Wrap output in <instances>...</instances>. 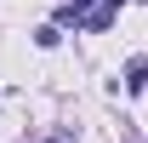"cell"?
<instances>
[{"mask_svg": "<svg viewBox=\"0 0 148 143\" xmlns=\"http://www.w3.org/2000/svg\"><path fill=\"white\" fill-rule=\"evenodd\" d=\"M63 6H74V12H80V17H86V6H91V0H63Z\"/></svg>", "mask_w": 148, "mask_h": 143, "instance_id": "obj_4", "label": "cell"}, {"mask_svg": "<svg viewBox=\"0 0 148 143\" xmlns=\"http://www.w3.org/2000/svg\"><path fill=\"white\" fill-rule=\"evenodd\" d=\"M51 143H63V137H51Z\"/></svg>", "mask_w": 148, "mask_h": 143, "instance_id": "obj_6", "label": "cell"}, {"mask_svg": "<svg viewBox=\"0 0 148 143\" xmlns=\"http://www.w3.org/2000/svg\"><path fill=\"white\" fill-rule=\"evenodd\" d=\"M103 6H108V12H120V6H125V0H103Z\"/></svg>", "mask_w": 148, "mask_h": 143, "instance_id": "obj_5", "label": "cell"}, {"mask_svg": "<svg viewBox=\"0 0 148 143\" xmlns=\"http://www.w3.org/2000/svg\"><path fill=\"white\" fill-rule=\"evenodd\" d=\"M34 40H40V46H46V52H51L57 40H63V29H57V23H46V29H34Z\"/></svg>", "mask_w": 148, "mask_h": 143, "instance_id": "obj_3", "label": "cell"}, {"mask_svg": "<svg viewBox=\"0 0 148 143\" xmlns=\"http://www.w3.org/2000/svg\"><path fill=\"white\" fill-rule=\"evenodd\" d=\"M108 23H114V12H108V6H91V12H86V23H80V29H91V35H103Z\"/></svg>", "mask_w": 148, "mask_h": 143, "instance_id": "obj_2", "label": "cell"}, {"mask_svg": "<svg viewBox=\"0 0 148 143\" xmlns=\"http://www.w3.org/2000/svg\"><path fill=\"white\" fill-rule=\"evenodd\" d=\"M148 86V57H131L125 63V92H143Z\"/></svg>", "mask_w": 148, "mask_h": 143, "instance_id": "obj_1", "label": "cell"}]
</instances>
